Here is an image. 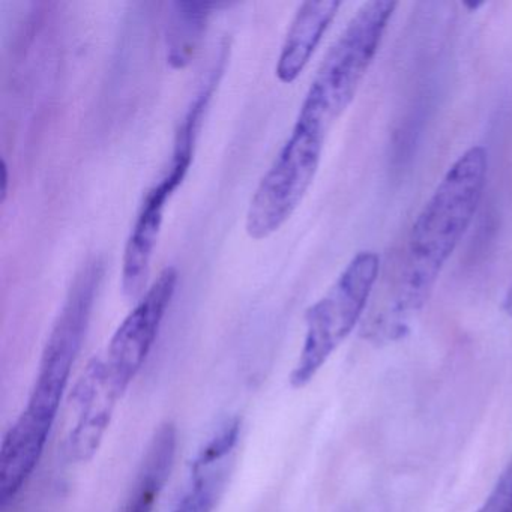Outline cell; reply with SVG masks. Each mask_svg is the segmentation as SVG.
<instances>
[{
    "label": "cell",
    "instance_id": "cell-1",
    "mask_svg": "<svg viewBox=\"0 0 512 512\" xmlns=\"http://www.w3.org/2000/svg\"><path fill=\"white\" fill-rule=\"evenodd\" d=\"M487 173L488 152L484 146H472L449 167L410 230L392 304L364 326L365 338L382 344L407 334L409 320L430 298L443 266L475 218Z\"/></svg>",
    "mask_w": 512,
    "mask_h": 512
},
{
    "label": "cell",
    "instance_id": "cell-2",
    "mask_svg": "<svg viewBox=\"0 0 512 512\" xmlns=\"http://www.w3.org/2000/svg\"><path fill=\"white\" fill-rule=\"evenodd\" d=\"M103 275L100 259L86 263L77 274L44 347L28 404L5 434L0 448V505L4 508L22 493L43 457L85 340Z\"/></svg>",
    "mask_w": 512,
    "mask_h": 512
},
{
    "label": "cell",
    "instance_id": "cell-3",
    "mask_svg": "<svg viewBox=\"0 0 512 512\" xmlns=\"http://www.w3.org/2000/svg\"><path fill=\"white\" fill-rule=\"evenodd\" d=\"M397 2L371 0L359 8L326 53L295 124L328 136L329 128L355 100L373 64Z\"/></svg>",
    "mask_w": 512,
    "mask_h": 512
},
{
    "label": "cell",
    "instance_id": "cell-4",
    "mask_svg": "<svg viewBox=\"0 0 512 512\" xmlns=\"http://www.w3.org/2000/svg\"><path fill=\"white\" fill-rule=\"evenodd\" d=\"M379 272V254L376 251H359L331 289L308 308L304 346L290 374L293 388L307 386L338 346L352 334L364 316Z\"/></svg>",
    "mask_w": 512,
    "mask_h": 512
},
{
    "label": "cell",
    "instance_id": "cell-5",
    "mask_svg": "<svg viewBox=\"0 0 512 512\" xmlns=\"http://www.w3.org/2000/svg\"><path fill=\"white\" fill-rule=\"evenodd\" d=\"M325 140L316 131L293 125L289 139L251 197L245 221L250 238H269L292 217L316 178Z\"/></svg>",
    "mask_w": 512,
    "mask_h": 512
},
{
    "label": "cell",
    "instance_id": "cell-6",
    "mask_svg": "<svg viewBox=\"0 0 512 512\" xmlns=\"http://www.w3.org/2000/svg\"><path fill=\"white\" fill-rule=\"evenodd\" d=\"M178 280L176 268H164L110 340L104 361L116 386L124 394L142 370L157 341L161 323L175 296Z\"/></svg>",
    "mask_w": 512,
    "mask_h": 512
},
{
    "label": "cell",
    "instance_id": "cell-7",
    "mask_svg": "<svg viewBox=\"0 0 512 512\" xmlns=\"http://www.w3.org/2000/svg\"><path fill=\"white\" fill-rule=\"evenodd\" d=\"M193 149L194 143L176 140L166 173L161 176L158 184L148 191L143 200L136 223L128 236L122 259V292L127 298L136 299L143 295L151 272L152 257L163 227L167 202L187 176L193 161Z\"/></svg>",
    "mask_w": 512,
    "mask_h": 512
},
{
    "label": "cell",
    "instance_id": "cell-8",
    "mask_svg": "<svg viewBox=\"0 0 512 512\" xmlns=\"http://www.w3.org/2000/svg\"><path fill=\"white\" fill-rule=\"evenodd\" d=\"M122 395L124 392L116 386L106 361L92 359L77 380L68 403L64 452L71 461L86 463L94 458Z\"/></svg>",
    "mask_w": 512,
    "mask_h": 512
},
{
    "label": "cell",
    "instance_id": "cell-9",
    "mask_svg": "<svg viewBox=\"0 0 512 512\" xmlns=\"http://www.w3.org/2000/svg\"><path fill=\"white\" fill-rule=\"evenodd\" d=\"M340 7L338 0H308L299 7L275 68L281 83L290 85L304 73Z\"/></svg>",
    "mask_w": 512,
    "mask_h": 512
},
{
    "label": "cell",
    "instance_id": "cell-10",
    "mask_svg": "<svg viewBox=\"0 0 512 512\" xmlns=\"http://www.w3.org/2000/svg\"><path fill=\"white\" fill-rule=\"evenodd\" d=\"M217 2H173L166 23L167 64L184 70L196 58Z\"/></svg>",
    "mask_w": 512,
    "mask_h": 512
},
{
    "label": "cell",
    "instance_id": "cell-11",
    "mask_svg": "<svg viewBox=\"0 0 512 512\" xmlns=\"http://www.w3.org/2000/svg\"><path fill=\"white\" fill-rule=\"evenodd\" d=\"M176 445L178 434L175 425H163L155 433L140 467L133 493L122 512H154L158 497L172 472Z\"/></svg>",
    "mask_w": 512,
    "mask_h": 512
},
{
    "label": "cell",
    "instance_id": "cell-12",
    "mask_svg": "<svg viewBox=\"0 0 512 512\" xmlns=\"http://www.w3.org/2000/svg\"><path fill=\"white\" fill-rule=\"evenodd\" d=\"M229 473L230 461L202 467L191 464L190 487L172 512H214L223 496Z\"/></svg>",
    "mask_w": 512,
    "mask_h": 512
},
{
    "label": "cell",
    "instance_id": "cell-13",
    "mask_svg": "<svg viewBox=\"0 0 512 512\" xmlns=\"http://www.w3.org/2000/svg\"><path fill=\"white\" fill-rule=\"evenodd\" d=\"M476 512H512V458Z\"/></svg>",
    "mask_w": 512,
    "mask_h": 512
},
{
    "label": "cell",
    "instance_id": "cell-14",
    "mask_svg": "<svg viewBox=\"0 0 512 512\" xmlns=\"http://www.w3.org/2000/svg\"><path fill=\"white\" fill-rule=\"evenodd\" d=\"M7 187H8V167L7 164H2V188H0V200L5 202V197H7Z\"/></svg>",
    "mask_w": 512,
    "mask_h": 512
},
{
    "label": "cell",
    "instance_id": "cell-15",
    "mask_svg": "<svg viewBox=\"0 0 512 512\" xmlns=\"http://www.w3.org/2000/svg\"><path fill=\"white\" fill-rule=\"evenodd\" d=\"M502 308L509 317H512V283L508 292H506L505 299H503Z\"/></svg>",
    "mask_w": 512,
    "mask_h": 512
}]
</instances>
